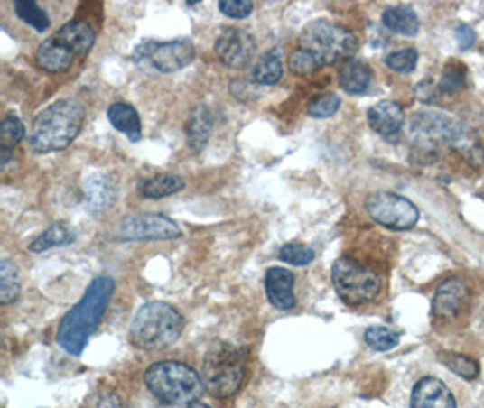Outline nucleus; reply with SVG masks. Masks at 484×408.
Segmentation results:
<instances>
[{
  "instance_id": "nucleus-1",
  "label": "nucleus",
  "mask_w": 484,
  "mask_h": 408,
  "mask_svg": "<svg viewBox=\"0 0 484 408\" xmlns=\"http://www.w3.org/2000/svg\"><path fill=\"white\" fill-rule=\"evenodd\" d=\"M115 294V282L109 276H97L86 289L82 300L68 311L57 330V343L70 356L79 357L91 336L102 323Z\"/></svg>"
},
{
  "instance_id": "nucleus-2",
  "label": "nucleus",
  "mask_w": 484,
  "mask_h": 408,
  "mask_svg": "<svg viewBox=\"0 0 484 408\" xmlns=\"http://www.w3.org/2000/svg\"><path fill=\"white\" fill-rule=\"evenodd\" d=\"M86 109L73 98H60L42 109L32 127L30 145L39 154L64 151L82 131Z\"/></svg>"
},
{
  "instance_id": "nucleus-3",
  "label": "nucleus",
  "mask_w": 484,
  "mask_h": 408,
  "mask_svg": "<svg viewBox=\"0 0 484 408\" xmlns=\"http://www.w3.org/2000/svg\"><path fill=\"white\" fill-rule=\"evenodd\" d=\"M144 383L158 408H189L205 386L201 376L180 361H158L144 374Z\"/></svg>"
},
{
  "instance_id": "nucleus-4",
  "label": "nucleus",
  "mask_w": 484,
  "mask_h": 408,
  "mask_svg": "<svg viewBox=\"0 0 484 408\" xmlns=\"http://www.w3.org/2000/svg\"><path fill=\"white\" fill-rule=\"evenodd\" d=\"M185 327V320L176 307L165 301L144 303L129 327V341L142 350L156 352L172 347Z\"/></svg>"
},
{
  "instance_id": "nucleus-5",
  "label": "nucleus",
  "mask_w": 484,
  "mask_h": 408,
  "mask_svg": "<svg viewBox=\"0 0 484 408\" xmlns=\"http://www.w3.org/2000/svg\"><path fill=\"white\" fill-rule=\"evenodd\" d=\"M247 350L232 343L219 341L212 345L201 365V381L205 390L218 399L234 395L246 379Z\"/></svg>"
},
{
  "instance_id": "nucleus-6",
  "label": "nucleus",
  "mask_w": 484,
  "mask_h": 408,
  "mask_svg": "<svg viewBox=\"0 0 484 408\" xmlns=\"http://www.w3.org/2000/svg\"><path fill=\"white\" fill-rule=\"evenodd\" d=\"M95 41V30L88 23L70 21L39 46L35 64L46 73H64L77 57H86L91 51Z\"/></svg>"
},
{
  "instance_id": "nucleus-7",
  "label": "nucleus",
  "mask_w": 484,
  "mask_h": 408,
  "mask_svg": "<svg viewBox=\"0 0 484 408\" xmlns=\"http://www.w3.org/2000/svg\"><path fill=\"white\" fill-rule=\"evenodd\" d=\"M300 44L312 53L321 66H332L340 60L347 62L359 48L352 32L325 19L309 23L302 32Z\"/></svg>"
},
{
  "instance_id": "nucleus-8",
  "label": "nucleus",
  "mask_w": 484,
  "mask_h": 408,
  "mask_svg": "<svg viewBox=\"0 0 484 408\" xmlns=\"http://www.w3.org/2000/svg\"><path fill=\"white\" fill-rule=\"evenodd\" d=\"M332 285L341 301L350 307L370 303L381 294V276L374 269L347 256L334 262Z\"/></svg>"
},
{
  "instance_id": "nucleus-9",
  "label": "nucleus",
  "mask_w": 484,
  "mask_h": 408,
  "mask_svg": "<svg viewBox=\"0 0 484 408\" xmlns=\"http://www.w3.org/2000/svg\"><path fill=\"white\" fill-rule=\"evenodd\" d=\"M194 57V44L187 39L167 42H144L133 53L135 64H138L142 70L163 75L187 68L189 64H192Z\"/></svg>"
},
{
  "instance_id": "nucleus-10",
  "label": "nucleus",
  "mask_w": 484,
  "mask_h": 408,
  "mask_svg": "<svg viewBox=\"0 0 484 408\" xmlns=\"http://www.w3.org/2000/svg\"><path fill=\"white\" fill-rule=\"evenodd\" d=\"M410 138L414 144V154L419 160H426L428 154L435 158V144H457L462 138V127L446 115L423 111L417 113L410 124Z\"/></svg>"
},
{
  "instance_id": "nucleus-11",
  "label": "nucleus",
  "mask_w": 484,
  "mask_h": 408,
  "mask_svg": "<svg viewBox=\"0 0 484 408\" xmlns=\"http://www.w3.org/2000/svg\"><path fill=\"white\" fill-rule=\"evenodd\" d=\"M365 209L376 224L392 231H408L419 220V211L414 203L390 190L370 194L365 201Z\"/></svg>"
},
{
  "instance_id": "nucleus-12",
  "label": "nucleus",
  "mask_w": 484,
  "mask_h": 408,
  "mask_svg": "<svg viewBox=\"0 0 484 408\" xmlns=\"http://www.w3.org/2000/svg\"><path fill=\"white\" fill-rule=\"evenodd\" d=\"M120 236L131 242L144 240H174L182 236V231L174 220L158 213H144L124 218L120 226Z\"/></svg>"
},
{
  "instance_id": "nucleus-13",
  "label": "nucleus",
  "mask_w": 484,
  "mask_h": 408,
  "mask_svg": "<svg viewBox=\"0 0 484 408\" xmlns=\"http://www.w3.org/2000/svg\"><path fill=\"white\" fill-rule=\"evenodd\" d=\"M214 51L223 66L244 70L256 55V39L246 30L225 28L214 42Z\"/></svg>"
},
{
  "instance_id": "nucleus-14",
  "label": "nucleus",
  "mask_w": 484,
  "mask_h": 408,
  "mask_svg": "<svg viewBox=\"0 0 484 408\" xmlns=\"http://www.w3.org/2000/svg\"><path fill=\"white\" fill-rule=\"evenodd\" d=\"M410 408H457V403L450 388L441 379L426 376L414 385Z\"/></svg>"
},
{
  "instance_id": "nucleus-15",
  "label": "nucleus",
  "mask_w": 484,
  "mask_h": 408,
  "mask_svg": "<svg viewBox=\"0 0 484 408\" xmlns=\"http://www.w3.org/2000/svg\"><path fill=\"white\" fill-rule=\"evenodd\" d=\"M468 300V287L459 278L442 282L433 296L432 312L439 320H453L461 314Z\"/></svg>"
},
{
  "instance_id": "nucleus-16",
  "label": "nucleus",
  "mask_w": 484,
  "mask_h": 408,
  "mask_svg": "<svg viewBox=\"0 0 484 408\" xmlns=\"http://www.w3.org/2000/svg\"><path fill=\"white\" fill-rule=\"evenodd\" d=\"M367 120L374 133L386 140H392L401 133L405 125V111L397 102L383 100L368 109Z\"/></svg>"
},
{
  "instance_id": "nucleus-17",
  "label": "nucleus",
  "mask_w": 484,
  "mask_h": 408,
  "mask_svg": "<svg viewBox=\"0 0 484 408\" xmlns=\"http://www.w3.org/2000/svg\"><path fill=\"white\" fill-rule=\"evenodd\" d=\"M265 294L278 311H291L296 307L294 276L285 267H271L265 273Z\"/></svg>"
},
{
  "instance_id": "nucleus-18",
  "label": "nucleus",
  "mask_w": 484,
  "mask_h": 408,
  "mask_svg": "<svg viewBox=\"0 0 484 408\" xmlns=\"http://www.w3.org/2000/svg\"><path fill=\"white\" fill-rule=\"evenodd\" d=\"M212 127H214V118L207 106L200 104L189 113V118L185 122V138H187V147L194 154L205 149L212 134Z\"/></svg>"
},
{
  "instance_id": "nucleus-19",
  "label": "nucleus",
  "mask_w": 484,
  "mask_h": 408,
  "mask_svg": "<svg viewBox=\"0 0 484 408\" xmlns=\"http://www.w3.org/2000/svg\"><path fill=\"white\" fill-rule=\"evenodd\" d=\"M107 118L111 125L122 133L129 142H138L142 138V120L138 111L127 102H115L107 109Z\"/></svg>"
},
{
  "instance_id": "nucleus-20",
  "label": "nucleus",
  "mask_w": 484,
  "mask_h": 408,
  "mask_svg": "<svg viewBox=\"0 0 484 408\" xmlns=\"http://www.w3.org/2000/svg\"><path fill=\"white\" fill-rule=\"evenodd\" d=\"M372 84V70L367 62L350 59L340 70V86L349 95H363Z\"/></svg>"
},
{
  "instance_id": "nucleus-21",
  "label": "nucleus",
  "mask_w": 484,
  "mask_h": 408,
  "mask_svg": "<svg viewBox=\"0 0 484 408\" xmlns=\"http://www.w3.org/2000/svg\"><path fill=\"white\" fill-rule=\"evenodd\" d=\"M183 187H185V181L182 176L172 174V172H162V174H154L144 180L138 185V190H140V196L147 199H160V198H167L171 194L180 192Z\"/></svg>"
},
{
  "instance_id": "nucleus-22",
  "label": "nucleus",
  "mask_w": 484,
  "mask_h": 408,
  "mask_svg": "<svg viewBox=\"0 0 484 408\" xmlns=\"http://www.w3.org/2000/svg\"><path fill=\"white\" fill-rule=\"evenodd\" d=\"M116 189L111 180L104 174H93L86 180V198L89 201V208L93 211H104L113 206L116 199Z\"/></svg>"
},
{
  "instance_id": "nucleus-23",
  "label": "nucleus",
  "mask_w": 484,
  "mask_h": 408,
  "mask_svg": "<svg viewBox=\"0 0 484 408\" xmlns=\"http://www.w3.org/2000/svg\"><path fill=\"white\" fill-rule=\"evenodd\" d=\"M77 235L75 231L68 226V224H55L51 226L50 229H46L44 233H41L30 246H28V251L30 253H46L50 249H55V247H66V246H71L75 242Z\"/></svg>"
},
{
  "instance_id": "nucleus-24",
  "label": "nucleus",
  "mask_w": 484,
  "mask_h": 408,
  "mask_svg": "<svg viewBox=\"0 0 484 408\" xmlns=\"http://www.w3.org/2000/svg\"><path fill=\"white\" fill-rule=\"evenodd\" d=\"M383 26L390 30L392 33L403 35V37H415L419 32V19L417 15L405 6H396L385 10L383 17Z\"/></svg>"
},
{
  "instance_id": "nucleus-25",
  "label": "nucleus",
  "mask_w": 484,
  "mask_h": 408,
  "mask_svg": "<svg viewBox=\"0 0 484 408\" xmlns=\"http://www.w3.org/2000/svg\"><path fill=\"white\" fill-rule=\"evenodd\" d=\"M284 77V66L278 51L264 53L251 70V79L260 86H275Z\"/></svg>"
},
{
  "instance_id": "nucleus-26",
  "label": "nucleus",
  "mask_w": 484,
  "mask_h": 408,
  "mask_svg": "<svg viewBox=\"0 0 484 408\" xmlns=\"http://www.w3.org/2000/svg\"><path fill=\"white\" fill-rule=\"evenodd\" d=\"M21 296V278L10 260L0 262V303L12 305Z\"/></svg>"
},
{
  "instance_id": "nucleus-27",
  "label": "nucleus",
  "mask_w": 484,
  "mask_h": 408,
  "mask_svg": "<svg viewBox=\"0 0 484 408\" xmlns=\"http://www.w3.org/2000/svg\"><path fill=\"white\" fill-rule=\"evenodd\" d=\"M15 14H17V17L23 23H26L28 26H32L39 33L48 32L50 26H51V21H50L48 14L37 3H28V0H19V3H15Z\"/></svg>"
},
{
  "instance_id": "nucleus-28",
  "label": "nucleus",
  "mask_w": 484,
  "mask_h": 408,
  "mask_svg": "<svg viewBox=\"0 0 484 408\" xmlns=\"http://www.w3.org/2000/svg\"><path fill=\"white\" fill-rule=\"evenodd\" d=\"M399 332L388 329V327H368L365 330V341L367 345L372 348V350H377V352H386V350H392L394 347L399 345Z\"/></svg>"
},
{
  "instance_id": "nucleus-29",
  "label": "nucleus",
  "mask_w": 484,
  "mask_h": 408,
  "mask_svg": "<svg viewBox=\"0 0 484 408\" xmlns=\"http://www.w3.org/2000/svg\"><path fill=\"white\" fill-rule=\"evenodd\" d=\"M466 79H468V73H466L464 66L448 64L446 70L442 71L441 80H439V89H441V93H446V95L459 93L466 88Z\"/></svg>"
},
{
  "instance_id": "nucleus-30",
  "label": "nucleus",
  "mask_w": 484,
  "mask_h": 408,
  "mask_svg": "<svg viewBox=\"0 0 484 408\" xmlns=\"http://www.w3.org/2000/svg\"><path fill=\"white\" fill-rule=\"evenodd\" d=\"M341 106V98L334 93H325V95H320L316 98L311 100L309 107H307V113L312 116V118H330L338 113Z\"/></svg>"
},
{
  "instance_id": "nucleus-31",
  "label": "nucleus",
  "mask_w": 484,
  "mask_h": 408,
  "mask_svg": "<svg viewBox=\"0 0 484 408\" xmlns=\"http://www.w3.org/2000/svg\"><path fill=\"white\" fill-rule=\"evenodd\" d=\"M278 258L285 264H291V265H296V267H303V265H309L314 262L316 255L311 247L303 246V244H285L280 253H278Z\"/></svg>"
},
{
  "instance_id": "nucleus-32",
  "label": "nucleus",
  "mask_w": 484,
  "mask_h": 408,
  "mask_svg": "<svg viewBox=\"0 0 484 408\" xmlns=\"http://www.w3.org/2000/svg\"><path fill=\"white\" fill-rule=\"evenodd\" d=\"M444 365L457 376H461L466 381H471L479 376L480 368L479 363L468 356H461V354H448L442 357Z\"/></svg>"
},
{
  "instance_id": "nucleus-33",
  "label": "nucleus",
  "mask_w": 484,
  "mask_h": 408,
  "mask_svg": "<svg viewBox=\"0 0 484 408\" xmlns=\"http://www.w3.org/2000/svg\"><path fill=\"white\" fill-rule=\"evenodd\" d=\"M0 136H3V145L12 147L24 140L26 125L15 113H8L3 120V125H0Z\"/></svg>"
},
{
  "instance_id": "nucleus-34",
  "label": "nucleus",
  "mask_w": 484,
  "mask_h": 408,
  "mask_svg": "<svg viewBox=\"0 0 484 408\" xmlns=\"http://www.w3.org/2000/svg\"><path fill=\"white\" fill-rule=\"evenodd\" d=\"M419 55L414 48H406L401 51H394L386 57V66L396 73H410L415 70Z\"/></svg>"
},
{
  "instance_id": "nucleus-35",
  "label": "nucleus",
  "mask_w": 484,
  "mask_h": 408,
  "mask_svg": "<svg viewBox=\"0 0 484 408\" xmlns=\"http://www.w3.org/2000/svg\"><path fill=\"white\" fill-rule=\"evenodd\" d=\"M321 68V64L316 60V57L312 53H309L307 50L300 48L296 50L291 59H289V70L294 73V75H311L314 71H318Z\"/></svg>"
},
{
  "instance_id": "nucleus-36",
  "label": "nucleus",
  "mask_w": 484,
  "mask_h": 408,
  "mask_svg": "<svg viewBox=\"0 0 484 408\" xmlns=\"http://www.w3.org/2000/svg\"><path fill=\"white\" fill-rule=\"evenodd\" d=\"M86 408H127L118 392L111 388H100L86 399Z\"/></svg>"
},
{
  "instance_id": "nucleus-37",
  "label": "nucleus",
  "mask_w": 484,
  "mask_h": 408,
  "mask_svg": "<svg viewBox=\"0 0 484 408\" xmlns=\"http://www.w3.org/2000/svg\"><path fill=\"white\" fill-rule=\"evenodd\" d=\"M218 8L223 15L239 21V19H247L253 14L255 5L249 3V0H219Z\"/></svg>"
},
{
  "instance_id": "nucleus-38",
  "label": "nucleus",
  "mask_w": 484,
  "mask_h": 408,
  "mask_svg": "<svg viewBox=\"0 0 484 408\" xmlns=\"http://www.w3.org/2000/svg\"><path fill=\"white\" fill-rule=\"evenodd\" d=\"M415 93H417V98H419L421 102H424V104H432V102L437 100L441 89H439V86H435L432 80H424V82H421V84L415 88Z\"/></svg>"
},
{
  "instance_id": "nucleus-39",
  "label": "nucleus",
  "mask_w": 484,
  "mask_h": 408,
  "mask_svg": "<svg viewBox=\"0 0 484 408\" xmlns=\"http://www.w3.org/2000/svg\"><path fill=\"white\" fill-rule=\"evenodd\" d=\"M455 39H457L461 50H468V48H471L473 42H475V33H473V30H471L470 26L461 24V26L455 30Z\"/></svg>"
},
{
  "instance_id": "nucleus-40",
  "label": "nucleus",
  "mask_w": 484,
  "mask_h": 408,
  "mask_svg": "<svg viewBox=\"0 0 484 408\" xmlns=\"http://www.w3.org/2000/svg\"><path fill=\"white\" fill-rule=\"evenodd\" d=\"M10 162H14V149L8 145H0V165L6 167Z\"/></svg>"
},
{
  "instance_id": "nucleus-41",
  "label": "nucleus",
  "mask_w": 484,
  "mask_h": 408,
  "mask_svg": "<svg viewBox=\"0 0 484 408\" xmlns=\"http://www.w3.org/2000/svg\"><path fill=\"white\" fill-rule=\"evenodd\" d=\"M189 408H210L209 404H205V403H200V401H196V403H192Z\"/></svg>"
}]
</instances>
